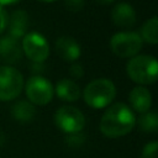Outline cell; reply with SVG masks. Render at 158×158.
Segmentation results:
<instances>
[{
  "label": "cell",
  "mask_w": 158,
  "mask_h": 158,
  "mask_svg": "<svg viewBox=\"0 0 158 158\" xmlns=\"http://www.w3.org/2000/svg\"><path fill=\"white\" fill-rule=\"evenodd\" d=\"M22 57V49L17 40L10 36L0 37V59L7 64H15Z\"/></svg>",
  "instance_id": "cell-10"
},
{
  "label": "cell",
  "mask_w": 158,
  "mask_h": 158,
  "mask_svg": "<svg viewBox=\"0 0 158 158\" xmlns=\"http://www.w3.org/2000/svg\"><path fill=\"white\" fill-rule=\"evenodd\" d=\"M83 96L86 105L90 107L102 109L114 101L116 96V88L110 79H94L85 86Z\"/></svg>",
  "instance_id": "cell-2"
},
{
  "label": "cell",
  "mask_w": 158,
  "mask_h": 158,
  "mask_svg": "<svg viewBox=\"0 0 158 158\" xmlns=\"http://www.w3.org/2000/svg\"><path fill=\"white\" fill-rule=\"evenodd\" d=\"M84 142H85V135L81 131L80 132H74V133H68L65 136V143L69 147L78 148L80 146H83Z\"/></svg>",
  "instance_id": "cell-18"
},
{
  "label": "cell",
  "mask_w": 158,
  "mask_h": 158,
  "mask_svg": "<svg viewBox=\"0 0 158 158\" xmlns=\"http://www.w3.org/2000/svg\"><path fill=\"white\" fill-rule=\"evenodd\" d=\"M69 74L73 77V78H75V79H79V78H81L83 77V74H84V68L80 65V64H72L70 67H69Z\"/></svg>",
  "instance_id": "cell-21"
},
{
  "label": "cell",
  "mask_w": 158,
  "mask_h": 158,
  "mask_svg": "<svg viewBox=\"0 0 158 158\" xmlns=\"http://www.w3.org/2000/svg\"><path fill=\"white\" fill-rule=\"evenodd\" d=\"M143 46L139 33L133 31H123L115 33L110 40L111 51L121 58H132L137 56Z\"/></svg>",
  "instance_id": "cell-4"
},
{
  "label": "cell",
  "mask_w": 158,
  "mask_h": 158,
  "mask_svg": "<svg viewBox=\"0 0 158 158\" xmlns=\"http://www.w3.org/2000/svg\"><path fill=\"white\" fill-rule=\"evenodd\" d=\"M114 23L121 28H131L136 23V11L128 2H118L111 11Z\"/></svg>",
  "instance_id": "cell-9"
},
{
  "label": "cell",
  "mask_w": 158,
  "mask_h": 158,
  "mask_svg": "<svg viewBox=\"0 0 158 158\" xmlns=\"http://www.w3.org/2000/svg\"><path fill=\"white\" fill-rule=\"evenodd\" d=\"M7 21H9V15H7L6 10L2 6H0V35L6 30Z\"/></svg>",
  "instance_id": "cell-22"
},
{
  "label": "cell",
  "mask_w": 158,
  "mask_h": 158,
  "mask_svg": "<svg viewBox=\"0 0 158 158\" xmlns=\"http://www.w3.org/2000/svg\"><path fill=\"white\" fill-rule=\"evenodd\" d=\"M128 101L135 111L143 114L148 111L152 105V95L144 86H135L128 94Z\"/></svg>",
  "instance_id": "cell-13"
},
{
  "label": "cell",
  "mask_w": 158,
  "mask_h": 158,
  "mask_svg": "<svg viewBox=\"0 0 158 158\" xmlns=\"http://www.w3.org/2000/svg\"><path fill=\"white\" fill-rule=\"evenodd\" d=\"M94 1L99 5H110L111 2H114V0H94Z\"/></svg>",
  "instance_id": "cell-23"
},
{
  "label": "cell",
  "mask_w": 158,
  "mask_h": 158,
  "mask_svg": "<svg viewBox=\"0 0 158 158\" xmlns=\"http://www.w3.org/2000/svg\"><path fill=\"white\" fill-rule=\"evenodd\" d=\"M157 149H158V142L152 141L147 143L142 151L141 158H157Z\"/></svg>",
  "instance_id": "cell-19"
},
{
  "label": "cell",
  "mask_w": 158,
  "mask_h": 158,
  "mask_svg": "<svg viewBox=\"0 0 158 158\" xmlns=\"http://www.w3.org/2000/svg\"><path fill=\"white\" fill-rule=\"evenodd\" d=\"M56 52L64 60L73 62L80 57L81 49L79 43L69 36H62L56 41Z\"/></svg>",
  "instance_id": "cell-11"
},
{
  "label": "cell",
  "mask_w": 158,
  "mask_h": 158,
  "mask_svg": "<svg viewBox=\"0 0 158 158\" xmlns=\"http://www.w3.org/2000/svg\"><path fill=\"white\" fill-rule=\"evenodd\" d=\"M139 36L142 41H146L149 44H156L158 42V21L156 16L151 17L142 25Z\"/></svg>",
  "instance_id": "cell-16"
},
{
  "label": "cell",
  "mask_w": 158,
  "mask_h": 158,
  "mask_svg": "<svg viewBox=\"0 0 158 158\" xmlns=\"http://www.w3.org/2000/svg\"><path fill=\"white\" fill-rule=\"evenodd\" d=\"M21 49L33 63H43L49 54L47 40L38 32H28L22 37Z\"/></svg>",
  "instance_id": "cell-8"
},
{
  "label": "cell",
  "mask_w": 158,
  "mask_h": 158,
  "mask_svg": "<svg viewBox=\"0 0 158 158\" xmlns=\"http://www.w3.org/2000/svg\"><path fill=\"white\" fill-rule=\"evenodd\" d=\"M54 123L59 130H62L68 135V133L80 132L85 126V117L79 109L74 106L64 105L56 111Z\"/></svg>",
  "instance_id": "cell-7"
},
{
  "label": "cell",
  "mask_w": 158,
  "mask_h": 158,
  "mask_svg": "<svg viewBox=\"0 0 158 158\" xmlns=\"http://www.w3.org/2000/svg\"><path fill=\"white\" fill-rule=\"evenodd\" d=\"M23 88L22 74L11 65L0 67V100L10 101L16 99Z\"/></svg>",
  "instance_id": "cell-5"
},
{
  "label": "cell",
  "mask_w": 158,
  "mask_h": 158,
  "mask_svg": "<svg viewBox=\"0 0 158 158\" xmlns=\"http://www.w3.org/2000/svg\"><path fill=\"white\" fill-rule=\"evenodd\" d=\"M17 1H20V0H0V6H2V5H10V4H15V2H17Z\"/></svg>",
  "instance_id": "cell-24"
},
{
  "label": "cell",
  "mask_w": 158,
  "mask_h": 158,
  "mask_svg": "<svg viewBox=\"0 0 158 158\" xmlns=\"http://www.w3.org/2000/svg\"><path fill=\"white\" fill-rule=\"evenodd\" d=\"M4 142H5V136H4L2 132H0V146H2Z\"/></svg>",
  "instance_id": "cell-25"
},
{
  "label": "cell",
  "mask_w": 158,
  "mask_h": 158,
  "mask_svg": "<svg viewBox=\"0 0 158 158\" xmlns=\"http://www.w3.org/2000/svg\"><path fill=\"white\" fill-rule=\"evenodd\" d=\"M64 5H65V9L69 10L70 12H78L83 10L85 1L84 0H64Z\"/></svg>",
  "instance_id": "cell-20"
},
{
  "label": "cell",
  "mask_w": 158,
  "mask_h": 158,
  "mask_svg": "<svg viewBox=\"0 0 158 158\" xmlns=\"http://www.w3.org/2000/svg\"><path fill=\"white\" fill-rule=\"evenodd\" d=\"M11 114L15 120L20 122H28L31 121L36 115V109L33 104L26 100L16 101L11 107Z\"/></svg>",
  "instance_id": "cell-15"
},
{
  "label": "cell",
  "mask_w": 158,
  "mask_h": 158,
  "mask_svg": "<svg viewBox=\"0 0 158 158\" xmlns=\"http://www.w3.org/2000/svg\"><path fill=\"white\" fill-rule=\"evenodd\" d=\"M136 125V116L123 102L112 104L106 109L100 120V131L110 138L126 136Z\"/></svg>",
  "instance_id": "cell-1"
},
{
  "label": "cell",
  "mask_w": 158,
  "mask_h": 158,
  "mask_svg": "<svg viewBox=\"0 0 158 158\" xmlns=\"http://www.w3.org/2000/svg\"><path fill=\"white\" fill-rule=\"evenodd\" d=\"M126 72L137 84H153L158 78V63L152 56H135L128 60Z\"/></svg>",
  "instance_id": "cell-3"
},
{
  "label": "cell",
  "mask_w": 158,
  "mask_h": 158,
  "mask_svg": "<svg viewBox=\"0 0 158 158\" xmlns=\"http://www.w3.org/2000/svg\"><path fill=\"white\" fill-rule=\"evenodd\" d=\"M138 126L142 131L148 133H156L158 130V116L156 111H146L138 117Z\"/></svg>",
  "instance_id": "cell-17"
},
{
  "label": "cell",
  "mask_w": 158,
  "mask_h": 158,
  "mask_svg": "<svg viewBox=\"0 0 158 158\" xmlns=\"http://www.w3.org/2000/svg\"><path fill=\"white\" fill-rule=\"evenodd\" d=\"M57 96L64 101H75L80 96L79 85L70 79H62L57 83L54 89Z\"/></svg>",
  "instance_id": "cell-14"
},
{
  "label": "cell",
  "mask_w": 158,
  "mask_h": 158,
  "mask_svg": "<svg viewBox=\"0 0 158 158\" xmlns=\"http://www.w3.org/2000/svg\"><path fill=\"white\" fill-rule=\"evenodd\" d=\"M38 1H43V2H51V1H56V0H38Z\"/></svg>",
  "instance_id": "cell-26"
},
{
  "label": "cell",
  "mask_w": 158,
  "mask_h": 158,
  "mask_svg": "<svg viewBox=\"0 0 158 158\" xmlns=\"http://www.w3.org/2000/svg\"><path fill=\"white\" fill-rule=\"evenodd\" d=\"M27 23H28V15L25 10H16L9 16L7 21V36L19 40L22 38L27 32Z\"/></svg>",
  "instance_id": "cell-12"
},
{
  "label": "cell",
  "mask_w": 158,
  "mask_h": 158,
  "mask_svg": "<svg viewBox=\"0 0 158 158\" xmlns=\"http://www.w3.org/2000/svg\"><path fill=\"white\" fill-rule=\"evenodd\" d=\"M26 95L31 104L35 105H47L52 98L54 89L48 79H46L42 75H32L28 78L25 85Z\"/></svg>",
  "instance_id": "cell-6"
}]
</instances>
